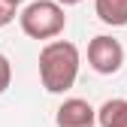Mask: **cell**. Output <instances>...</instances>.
<instances>
[{
  "mask_svg": "<svg viewBox=\"0 0 127 127\" xmlns=\"http://www.w3.org/2000/svg\"><path fill=\"white\" fill-rule=\"evenodd\" d=\"M97 121H100V127H127V100H121V97L106 100L97 109Z\"/></svg>",
  "mask_w": 127,
  "mask_h": 127,
  "instance_id": "cell-6",
  "label": "cell"
},
{
  "mask_svg": "<svg viewBox=\"0 0 127 127\" xmlns=\"http://www.w3.org/2000/svg\"><path fill=\"white\" fill-rule=\"evenodd\" d=\"M9 82H12V64L6 55H0V94L9 88Z\"/></svg>",
  "mask_w": 127,
  "mask_h": 127,
  "instance_id": "cell-8",
  "label": "cell"
},
{
  "mask_svg": "<svg viewBox=\"0 0 127 127\" xmlns=\"http://www.w3.org/2000/svg\"><path fill=\"white\" fill-rule=\"evenodd\" d=\"M88 64H91V70L94 73H100V76H112L121 70V64H124V45L112 36H94L88 42Z\"/></svg>",
  "mask_w": 127,
  "mask_h": 127,
  "instance_id": "cell-3",
  "label": "cell"
},
{
  "mask_svg": "<svg viewBox=\"0 0 127 127\" xmlns=\"http://www.w3.org/2000/svg\"><path fill=\"white\" fill-rule=\"evenodd\" d=\"M18 21L30 39H55L67 27V15L58 0H30L21 9Z\"/></svg>",
  "mask_w": 127,
  "mask_h": 127,
  "instance_id": "cell-2",
  "label": "cell"
},
{
  "mask_svg": "<svg viewBox=\"0 0 127 127\" xmlns=\"http://www.w3.org/2000/svg\"><path fill=\"white\" fill-rule=\"evenodd\" d=\"M55 121H58V127H94V121H97V109H94L88 100L70 97V100L61 103Z\"/></svg>",
  "mask_w": 127,
  "mask_h": 127,
  "instance_id": "cell-4",
  "label": "cell"
},
{
  "mask_svg": "<svg viewBox=\"0 0 127 127\" xmlns=\"http://www.w3.org/2000/svg\"><path fill=\"white\" fill-rule=\"evenodd\" d=\"M18 3H21V0H18Z\"/></svg>",
  "mask_w": 127,
  "mask_h": 127,
  "instance_id": "cell-10",
  "label": "cell"
},
{
  "mask_svg": "<svg viewBox=\"0 0 127 127\" xmlns=\"http://www.w3.org/2000/svg\"><path fill=\"white\" fill-rule=\"evenodd\" d=\"M94 12L109 27H124L127 24V0H94Z\"/></svg>",
  "mask_w": 127,
  "mask_h": 127,
  "instance_id": "cell-5",
  "label": "cell"
},
{
  "mask_svg": "<svg viewBox=\"0 0 127 127\" xmlns=\"http://www.w3.org/2000/svg\"><path fill=\"white\" fill-rule=\"evenodd\" d=\"M61 6H76V3H82V0H58Z\"/></svg>",
  "mask_w": 127,
  "mask_h": 127,
  "instance_id": "cell-9",
  "label": "cell"
},
{
  "mask_svg": "<svg viewBox=\"0 0 127 127\" xmlns=\"http://www.w3.org/2000/svg\"><path fill=\"white\" fill-rule=\"evenodd\" d=\"M18 15V0H0V27H6Z\"/></svg>",
  "mask_w": 127,
  "mask_h": 127,
  "instance_id": "cell-7",
  "label": "cell"
},
{
  "mask_svg": "<svg viewBox=\"0 0 127 127\" xmlns=\"http://www.w3.org/2000/svg\"><path fill=\"white\" fill-rule=\"evenodd\" d=\"M79 49L67 39H52L39 52V82L49 94H64L76 85Z\"/></svg>",
  "mask_w": 127,
  "mask_h": 127,
  "instance_id": "cell-1",
  "label": "cell"
}]
</instances>
